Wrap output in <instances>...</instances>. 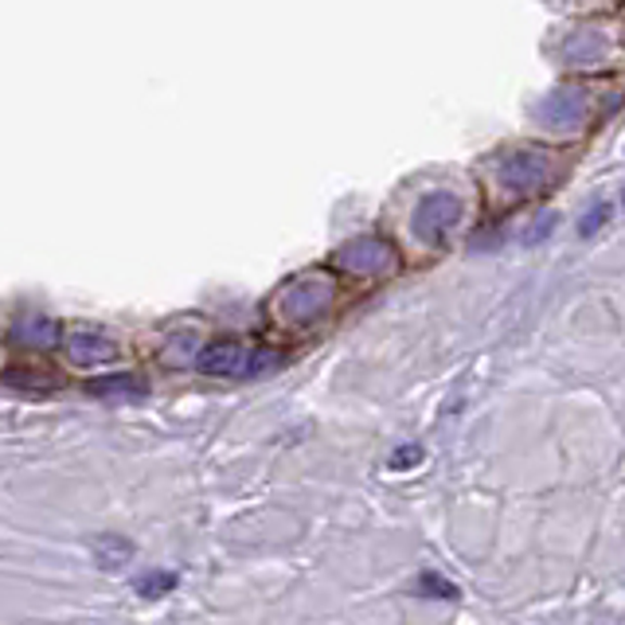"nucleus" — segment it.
Listing matches in <instances>:
<instances>
[{
	"label": "nucleus",
	"instance_id": "nucleus-1",
	"mask_svg": "<svg viewBox=\"0 0 625 625\" xmlns=\"http://www.w3.org/2000/svg\"><path fill=\"white\" fill-rule=\"evenodd\" d=\"M458 215H461V204L454 200V195H430L426 204L419 207L414 227H419L422 239H434V243H438L442 234L458 224Z\"/></svg>",
	"mask_w": 625,
	"mask_h": 625
},
{
	"label": "nucleus",
	"instance_id": "nucleus-2",
	"mask_svg": "<svg viewBox=\"0 0 625 625\" xmlns=\"http://www.w3.org/2000/svg\"><path fill=\"white\" fill-rule=\"evenodd\" d=\"M258 360H266V356H246V348L224 341V344H212V348L200 356V368H204L207 375H243V371L258 368Z\"/></svg>",
	"mask_w": 625,
	"mask_h": 625
},
{
	"label": "nucleus",
	"instance_id": "nucleus-3",
	"mask_svg": "<svg viewBox=\"0 0 625 625\" xmlns=\"http://www.w3.org/2000/svg\"><path fill=\"white\" fill-rule=\"evenodd\" d=\"M329 297H332V290L324 282H302L285 293L282 312L290 317V321H312V317L329 305Z\"/></svg>",
	"mask_w": 625,
	"mask_h": 625
},
{
	"label": "nucleus",
	"instance_id": "nucleus-4",
	"mask_svg": "<svg viewBox=\"0 0 625 625\" xmlns=\"http://www.w3.org/2000/svg\"><path fill=\"white\" fill-rule=\"evenodd\" d=\"M341 263L356 273H380L395 263V254H391V246L375 243V239H363V243H352L348 251L341 254Z\"/></svg>",
	"mask_w": 625,
	"mask_h": 625
},
{
	"label": "nucleus",
	"instance_id": "nucleus-5",
	"mask_svg": "<svg viewBox=\"0 0 625 625\" xmlns=\"http://www.w3.org/2000/svg\"><path fill=\"white\" fill-rule=\"evenodd\" d=\"M71 360L75 363H102V360H114V344L94 329H75L71 332Z\"/></svg>",
	"mask_w": 625,
	"mask_h": 625
},
{
	"label": "nucleus",
	"instance_id": "nucleus-6",
	"mask_svg": "<svg viewBox=\"0 0 625 625\" xmlns=\"http://www.w3.org/2000/svg\"><path fill=\"white\" fill-rule=\"evenodd\" d=\"M4 380H9L12 387H24V391H55L59 383H63L55 371H48V368H12V371H4Z\"/></svg>",
	"mask_w": 625,
	"mask_h": 625
},
{
	"label": "nucleus",
	"instance_id": "nucleus-7",
	"mask_svg": "<svg viewBox=\"0 0 625 625\" xmlns=\"http://www.w3.org/2000/svg\"><path fill=\"white\" fill-rule=\"evenodd\" d=\"M145 383L137 375H110V380H94L90 383V395H141Z\"/></svg>",
	"mask_w": 625,
	"mask_h": 625
},
{
	"label": "nucleus",
	"instance_id": "nucleus-8",
	"mask_svg": "<svg viewBox=\"0 0 625 625\" xmlns=\"http://www.w3.org/2000/svg\"><path fill=\"white\" fill-rule=\"evenodd\" d=\"M94 547H98V563H102V566H122V563H129V551H133V547H129L126 539H117V536H102Z\"/></svg>",
	"mask_w": 625,
	"mask_h": 625
},
{
	"label": "nucleus",
	"instance_id": "nucleus-9",
	"mask_svg": "<svg viewBox=\"0 0 625 625\" xmlns=\"http://www.w3.org/2000/svg\"><path fill=\"white\" fill-rule=\"evenodd\" d=\"M419 595H430V598H458V586L446 583L442 575H422V578H419Z\"/></svg>",
	"mask_w": 625,
	"mask_h": 625
},
{
	"label": "nucleus",
	"instance_id": "nucleus-10",
	"mask_svg": "<svg viewBox=\"0 0 625 625\" xmlns=\"http://www.w3.org/2000/svg\"><path fill=\"white\" fill-rule=\"evenodd\" d=\"M173 586H176V575H149L137 590H141L145 598H161V595H168Z\"/></svg>",
	"mask_w": 625,
	"mask_h": 625
},
{
	"label": "nucleus",
	"instance_id": "nucleus-11",
	"mask_svg": "<svg viewBox=\"0 0 625 625\" xmlns=\"http://www.w3.org/2000/svg\"><path fill=\"white\" fill-rule=\"evenodd\" d=\"M422 461V449L419 446H403L391 454V469H410V465H419Z\"/></svg>",
	"mask_w": 625,
	"mask_h": 625
}]
</instances>
